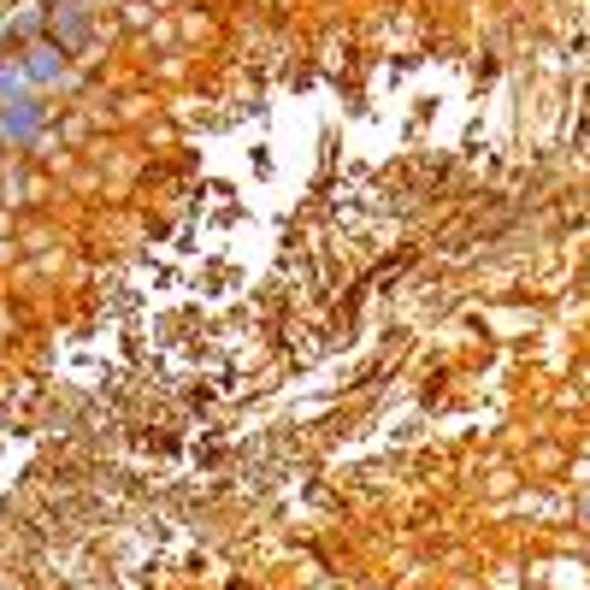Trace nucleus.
Listing matches in <instances>:
<instances>
[{"label":"nucleus","mask_w":590,"mask_h":590,"mask_svg":"<svg viewBox=\"0 0 590 590\" xmlns=\"http://www.w3.org/2000/svg\"><path fill=\"white\" fill-rule=\"evenodd\" d=\"M41 131H48V107H41L36 95L0 107V142H7V148H36Z\"/></svg>","instance_id":"f257e3e1"},{"label":"nucleus","mask_w":590,"mask_h":590,"mask_svg":"<svg viewBox=\"0 0 590 590\" xmlns=\"http://www.w3.org/2000/svg\"><path fill=\"white\" fill-rule=\"evenodd\" d=\"M19 65H24V77H31V89H53V83H65L71 77V53L60 48V41H31V48L19 53Z\"/></svg>","instance_id":"f03ea898"},{"label":"nucleus","mask_w":590,"mask_h":590,"mask_svg":"<svg viewBox=\"0 0 590 590\" xmlns=\"http://www.w3.org/2000/svg\"><path fill=\"white\" fill-rule=\"evenodd\" d=\"M89 36H95V19H89L83 7H65V12L53 7V12H48V41H60L65 53L89 48Z\"/></svg>","instance_id":"7ed1b4c3"},{"label":"nucleus","mask_w":590,"mask_h":590,"mask_svg":"<svg viewBox=\"0 0 590 590\" xmlns=\"http://www.w3.org/2000/svg\"><path fill=\"white\" fill-rule=\"evenodd\" d=\"M24 89H31V77H24V65L0 60V107H12V100H24Z\"/></svg>","instance_id":"20e7f679"},{"label":"nucleus","mask_w":590,"mask_h":590,"mask_svg":"<svg viewBox=\"0 0 590 590\" xmlns=\"http://www.w3.org/2000/svg\"><path fill=\"white\" fill-rule=\"evenodd\" d=\"M579 526H585V531H590V496H585V502H579Z\"/></svg>","instance_id":"39448f33"},{"label":"nucleus","mask_w":590,"mask_h":590,"mask_svg":"<svg viewBox=\"0 0 590 590\" xmlns=\"http://www.w3.org/2000/svg\"><path fill=\"white\" fill-rule=\"evenodd\" d=\"M83 7H100V0H83Z\"/></svg>","instance_id":"423d86ee"},{"label":"nucleus","mask_w":590,"mask_h":590,"mask_svg":"<svg viewBox=\"0 0 590 590\" xmlns=\"http://www.w3.org/2000/svg\"><path fill=\"white\" fill-rule=\"evenodd\" d=\"M53 7H60V0H53Z\"/></svg>","instance_id":"0eeeda50"}]
</instances>
